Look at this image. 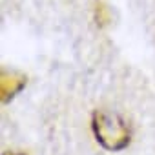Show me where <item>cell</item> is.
Wrapping results in <instances>:
<instances>
[{"label": "cell", "instance_id": "1", "mask_svg": "<svg viewBox=\"0 0 155 155\" xmlns=\"http://www.w3.org/2000/svg\"><path fill=\"white\" fill-rule=\"evenodd\" d=\"M93 131L97 140L111 151L122 150L130 142V131L126 124L115 117V115H106V113H95L93 115Z\"/></svg>", "mask_w": 155, "mask_h": 155}, {"label": "cell", "instance_id": "2", "mask_svg": "<svg viewBox=\"0 0 155 155\" xmlns=\"http://www.w3.org/2000/svg\"><path fill=\"white\" fill-rule=\"evenodd\" d=\"M6 155H18V153H6Z\"/></svg>", "mask_w": 155, "mask_h": 155}]
</instances>
